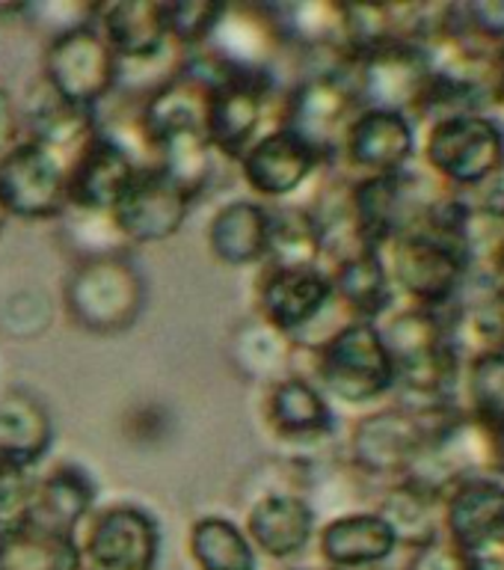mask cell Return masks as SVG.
<instances>
[{"mask_svg": "<svg viewBox=\"0 0 504 570\" xmlns=\"http://www.w3.org/2000/svg\"><path fill=\"white\" fill-rule=\"evenodd\" d=\"M309 354V374L324 395L338 404L363 407L389 399L395 392V365L372 321H342L320 336Z\"/></svg>", "mask_w": 504, "mask_h": 570, "instance_id": "7a4b0ae2", "label": "cell"}, {"mask_svg": "<svg viewBox=\"0 0 504 570\" xmlns=\"http://www.w3.org/2000/svg\"><path fill=\"white\" fill-rule=\"evenodd\" d=\"M194 203L155 167H140L110 212L116 232L128 247H151L176 238Z\"/></svg>", "mask_w": 504, "mask_h": 570, "instance_id": "ffe728a7", "label": "cell"}, {"mask_svg": "<svg viewBox=\"0 0 504 570\" xmlns=\"http://www.w3.org/2000/svg\"><path fill=\"white\" fill-rule=\"evenodd\" d=\"M443 538L463 552L504 538V479H472L443 499Z\"/></svg>", "mask_w": 504, "mask_h": 570, "instance_id": "cb8c5ba5", "label": "cell"}, {"mask_svg": "<svg viewBox=\"0 0 504 570\" xmlns=\"http://www.w3.org/2000/svg\"><path fill=\"white\" fill-rule=\"evenodd\" d=\"M404 570H472L470 552H463L461 547H454L452 541L439 538V541L409 552Z\"/></svg>", "mask_w": 504, "mask_h": 570, "instance_id": "ab89813d", "label": "cell"}, {"mask_svg": "<svg viewBox=\"0 0 504 570\" xmlns=\"http://www.w3.org/2000/svg\"><path fill=\"white\" fill-rule=\"evenodd\" d=\"M461 404L490 425L504 422V354H481L463 360Z\"/></svg>", "mask_w": 504, "mask_h": 570, "instance_id": "d590c367", "label": "cell"}, {"mask_svg": "<svg viewBox=\"0 0 504 570\" xmlns=\"http://www.w3.org/2000/svg\"><path fill=\"white\" fill-rule=\"evenodd\" d=\"M39 80L66 105L92 114L116 96L119 60L92 24V16L53 30L42 51Z\"/></svg>", "mask_w": 504, "mask_h": 570, "instance_id": "8992f818", "label": "cell"}, {"mask_svg": "<svg viewBox=\"0 0 504 570\" xmlns=\"http://www.w3.org/2000/svg\"><path fill=\"white\" fill-rule=\"evenodd\" d=\"M7 220H9L7 212H3V208H0V229H3V226H7Z\"/></svg>", "mask_w": 504, "mask_h": 570, "instance_id": "7dc6e473", "label": "cell"}, {"mask_svg": "<svg viewBox=\"0 0 504 570\" xmlns=\"http://www.w3.org/2000/svg\"><path fill=\"white\" fill-rule=\"evenodd\" d=\"M448 407H413V404H386L368 410L356 419L345 443V463L359 479L389 481L404 479L425 452L427 436Z\"/></svg>", "mask_w": 504, "mask_h": 570, "instance_id": "277c9868", "label": "cell"}, {"mask_svg": "<svg viewBox=\"0 0 504 570\" xmlns=\"http://www.w3.org/2000/svg\"><path fill=\"white\" fill-rule=\"evenodd\" d=\"M490 271L498 285H504V232L496 238L493 249H490Z\"/></svg>", "mask_w": 504, "mask_h": 570, "instance_id": "7bdbcfd3", "label": "cell"}, {"mask_svg": "<svg viewBox=\"0 0 504 570\" xmlns=\"http://www.w3.org/2000/svg\"><path fill=\"white\" fill-rule=\"evenodd\" d=\"M333 283V301L345 321H377L395 309V288H392L389 267L383 249H356L327 265Z\"/></svg>", "mask_w": 504, "mask_h": 570, "instance_id": "d4e9b609", "label": "cell"}, {"mask_svg": "<svg viewBox=\"0 0 504 570\" xmlns=\"http://www.w3.org/2000/svg\"><path fill=\"white\" fill-rule=\"evenodd\" d=\"M164 532L146 505H98L78 532L83 570H158Z\"/></svg>", "mask_w": 504, "mask_h": 570, "instance_id": "7c38bea8", "label": "cell"}, {"mask_svg": "<svg viewBox=\"0 0 504 570\" xmlns=\"http://www.w3.org/2000/svg\"><path fill=\"white\" fill-rule=\"evenodd\" d=\"M448 27L470 36L490 51H498V48H504V0L448 3Z\"/></svg>", "mask_w": 504, "mask_h": 570, "instance_id": "74e56055", "label": "cell"}, {"mask_svg": "<svg viewBox=\"0 0 504 570\" xmlns=\"http://www.w3.org/2000/svg\"><path fill=\"white\" fill-rule=\"evenodd\" d=\"M140 164L116 140L96 134L69 158V212L110 214L137 176Z\"/></svg>", "mask_w": 504, "mask_h": 570, "instance_id": "44dd1931", "label": "cell"}, {"mask_svg": "<svg viewBox=\"0 0 504 570\" xmlns=\"http://www.w3.org/2000/svg\"><path fill=\"white\" fill-rule=\"evenodd\" d=\"M475 249L413 229L383 247L395 297L422 309H452L466 292Z\"/></svg>", "mask_w": 504, "mask_h": 570, "instance_id": "5b68a950", "label": "cell"}, {"mask_svg": "<svg viewBox=\"0 0 504 570\" xmlns=\"http://www.w3.org/2000/svg\"><path fill=\"white\" fill-rule=\"evenodd\" d=\"M217 164L220 158L214 155L202 128H176L151 142V167L172 181L194 205L214 185Z\"/></svg>", "mask_w": 504, "mask_h": 570, "instance_id": "4dcf8cb0", "label": "cell"}, {"mask_svg": "<svg viewBox=\"0 0 504 570\" xmlns=\"http://www.w3.org/2000/svg\"><path fill=\"white\" fill-rule=\"evenodd\" d=\"M359 110L363 107L350 83V75L345 66H336V69L306 71L288 87H283V96L276 101L274 125H283L303 137L329 167H336L338 142Z\"/></svg>", "mask_w": 504, "mask_h": 570, "instance_id": "9c48e42d", "label": "cell"}, {"mask_svg": "<svg viewBox=\"0 0 504 570\" xmlns=\"http://www.w3.org/2000/svg\"><path fill=\"white\" fill-rule=\"evenodd\" d=\"M247 532L258 559L291 564L309 550L318 534V508L312 499L291 490H258L244 511Z\"/></svg>", "mask_w": 504, "mask_h": 570, "instance_id": "d6986e66", "label": "cell"}, {"mask_svg": "<svg viewBox=\"0 0 504 570\" xmlns=\"http://www.w3.org/2000/svg\"><path fill=\"white\" fill-rule=\"evenodd\" d=\"M187 556L196 570H258V556L238 520L226 514L196 517L187 529Z\"/></svg>", "mask_w": 504, "mask_h": 570, "instance_id": "d6a6232c", "label": "cell"}, {"mask_svg": "<svg viewBox=\"0 0 504 570\" xmlns=\"http://www.w3.org/2000/svg\"><path fill=\"white\" fill-rule=\"evenodd\" d=\"M53 445V419L24 390L0 395V463L36 470Z\"/></svg>", "mask_w": 504, "mask_h": 570, "instance_id": "f1b7e54d", "label": "cell"}, {"mask_svg": "<svg viewBox=\"0 0 504 570\" xmlns=\"http://www.w3.org/2000/svg\"><path fill=\"white\" fill-rule=\"evenodd\" d=\"M493 105L504 107V48L496 51V69H493Z\"/></svg>", "mask_w": 504, "mask_h": 570, "instance_id": "ee69618b", "label": "cell"}, {"mask_svg": "<svg viewBox=\"0 0 504 570\" xmlns=\"http://www.w3.org/2000/svg\"><path fill=\"white\" fill-rule=\"evenodd\" d=\"M359 107L389 110L418 122L427 96V53L422 45L386 42L359 53L345 66Z\"/></svg>", "mask_w": 504, "mask_h": 570, "instance_id": "4fadbf2b", "label": "cell"}, {"mask_svg": "<svg viewBox=\"0 0 504 570\" xmlns=\"http://www.w3.org/2000/svg\"><path fill=\"white\" fill-rule=\"evenodd\" d=\"M466 196H470L472 212H475L478 220H490L504 226V167L498 169V173H493L484 185L470 190Z\"/></svg>", "mask_w": 504, "mask_h": 570, "instance_id": "60d3db41", "label": "cell"}, {"mask_svg": "<svg viewBox=\"0 0 504 570\" xmlns=\"http://www.w3.org/2000/svg\"><path fill=\"white\" fill-rule=\"evenodd\" d=\"M92 24L119 60V78L142 69H178L185 53L169 39L164 0L92 3Z\"/></svg>", "mask_w": 504, "mask_h": 570, "instance_id": "5bb4252c", "label": "cell"}, {"mask_svg": "<svg viewBox=\"0 0 504 570\" xmlns=\"http://www.w3.org/2000/svg\"><path fill=\"white\" fill-rule=\"evenodd\" d=\"M96 508L98 481L92 479V472L75 461H60L42 475H36L27 523L66 538H78Z\"/></svg>", "mask_w": 504, "mask_h": 570, "instance_id": "603a6c76", "label": "cell"}, {"mask_svg": "<svg viewBox=\"0 0 504 570\" xmlns=\"http://www.w3.org/2000/svg\"><path fill=\"white\" fill-rule=\"evenodd\" d=\"M496 431H498V445H502V454H504V422L502 425H496Z\"/></svg>", "mask_w": 504, "mask_h": 570, "instance_id": "f6af8a7d", "label": "cell"}, {"mask_svg": "<svg viewBox=\"0 0 504 570\" xmlns=\"http://www.w3.org/2000/svg\"><path fill=\"white\" fill-rule=\"evenodd\" d=\"M164 7H167L169 39L181 53L205 48L223 12V3L211 0H164Z\"/></svg>", "mask_w": 504, "mask_h": 570, "instance_id": "8d00e7d4", "label": "cell"}, {"mask_svg": "<svg viewBox=\"0 0 504 570\" xmlns=\"http://www.w3.org/2000/svg\"><path fill=\"white\" fill-rule=\"evenodd\" d=\"M416 155L418 131L409 116L363 107L338 142L336 167H345L350 178L392 176L413 167Z\"/></svg>", "mask_w": 504, "mask_h": 570, "instance_id": "e0dca14e", "label": "cell"}, {"mask_svg": "<svg viewBox=\"0 0 504 570\" xmlns=\"http://www.w3.org/2000/svg\"><path fill=\"white\" fill-rule=\"evenodd\" d=\"M214 62L220 66V78L208 92L205 137L217 158L238 164L240 155L274 125L283 83L279 75L270 71H238L223 66L220 60Z\"/></svg>", "mask_w": 504, "mask_h": 570, "instance_id": "52a82bcc", "label": "cell"}, {"mask_svg": "<svg viewBox=\"0 0 504 570\" xmlns=\"http://www.w3.org/2000/svg\"><path fill=\"white\" fill-rule=\"evenodd\" d=\"M300 354L303 347L291 336H285L256 315L240 321L229 336V363L240 377L258 383L261 390L285 374L303 372Z\"/></svg>", "mask_w": 504, "mask_h": 570, "instance_id": "4316f807", "label": "cell"}, {"mask_svg": "<svg viewBox=\"0 0 504 570\" xmlns=\"http://www.w3.org/2000/svg\"><path fill=\"white\" fill-rule=\"evenodd\" d=\"M36 470L0 463V532L27 520L33 502Z\"/></svg>", "mask_w": 504, "mask_h": 570, "instance_id": "f35d334b", "label": "cell"}, {"mask_svg": "<svg viewBox=\"0 0 504 570\" xmlns=\"http://www.w3.org/2000/svg\"><path fill=\"white\" fill-rule=\"evenodd\" d=\"M327 570L383 568L398 552V541L374 508L342 511L318 525L315 543Z\"/></svg>", "mask_w": 504, "mask_h": 570, "instance_id": "7402d4cb", "label": "cell"}, {"mask_svg": "<svg viewBox=\"0 0 504 570\" xmlns=\"http://www.w3.org/2000/svg\"><path fill=\"white\" fill-rule=\"evenodd\" d=\"M261 265L324 267V235L309 205H267V256Z\"/></svg>", "mask_w": 504, "mask_h": 570, "instance_id": "1f68e13d", "label": "cell"}, {"mask_svg": "<svg viewBox=\"0 0 504 570\" xmlns=\"http://www.w3.org/2000/svg\"><path fill=\"white\" fill-rule=\"evenodd\" d=\"M205 244L217 265L258 267L267 256V205L247 196L229 199L208 220Z\"/></svg>", "mask_w": 504, "mask_h": 570, "instance_id": "484cf974", "label": "cell"}, {"mask_svg": "<svg viewBox=\"0 0 504 570\" xmlns=\"http://www.w3.org/2000/svg\"><path fill=\"white\" fill-rule=\"evenodd\" d=\"M324 570H327V568H324ZM372 570H383V568H372Z\"/></svg>", "mask_w": 504, "mask_h": 570, "instance_id": "c3c4849f", "label": "cell"}, {"mask_svg": "<svg viewBox=\"0 0 504 570\" xmlns=\"http://www.w3.org/2000/svg\"><path fill=\"white\" fill-rule=\"evenodd\" d=\"M149 301L146 276L128 253L78 258L62 279V309L89 336H122Z\"/></svg>", "mask_w": 504, "mask_h": 570, "instance_id": "3957f363", "label": "cell"}, {"mask_svg": "<svg viewBox=\"0 0 504 570\" xmlns=\"http://www.w3.org/2000/svg\"><path fill=\"white\" fill-rule=\"evenodd\" d=\"M427 176L470 194L504 167V125L490 114H454L427 122L418 142Z\"/></svg>", "mask_w": 504, "mask_h": 570, "instance_id": "ba28073f", "label": "cell"}, {"mask_svg": "<svg viewBox=\"0 0 504 570\" xmlns=\"http://www.w3.org/2000/svg\"><path fill=\"white\" fill-rule=\"evenodd\" d=\"M443 190V185L427 173L409 167L392 176L350 178L347 203L354 235L363 247L383 249L404 232L418 229L427 205Z\"/></svg>", "mask_w": 504, "mask_h": 570, "instance_id": "30bf717a", "label": "cell"}, {"mask_svg": "<svg viewBox=\"0 0 504 570\" xmlns=\"http://www.w3.org/2000/svg\"><path fill=\"white\" fill-rule=\"evenodd\" d=\"M374 511L392 529L398 550L413 552L443 538V497L416 481H389Z\"/></svg>", "mask_w": 504, "mask_h": 570, "instance_id": "83f0119b", "label": "cell"}, {"mask_svg": "<svg viewBox=\"0 0 504 570\" xmlns=\"http://www.w3.org/2000/svg\"><path fill=\"white\" fill-rule=\"evenodd\" d=\"M253 309L256 318L303 345L306 333L318 327V321L327 318L329 312H336L327 267L258 265Z\"/></svg>", "mask_w": 504, "mask_h": 570, "instance_id": "9a60e30c", "label": "cell"}, {"mask_svg": "<svg viewBox=\"0 0 504 570\" xmlns=\"http://www.w3.org/2000/svg\"><path fill=\"white\" fill-rule=\"evenodd\" d=\"M0 570H83L78 538L48 532L33 523L0 532Z\"/></svg>", "mask_w": 504, "mask_h": 570, "instance_id": "e575fe53", "label": "cell"}, {"mask_svg": "<svg viewBox=\"0 0 504 570\" xmlns=\"http://www.w3.org/2000/svg\"><path fill=\"white\" fill-rule=\"evenodd\" d=\"M0 208L9 220H60L69 212V158L21 137L0 155Z\"/></svg>", "mask_w": 504, "mask_h": 570, "instance_id": "8fae6325", "label": "cell"}, {"mask_svg": "<svg viewBox=\"0 0 504 570\" xmlns=\"http://www.w3.org/2000/svg\"><path fill=\"white\" fill-rule=\"evenodd\" d=\"M283 570H324V568H303V564H285Z\"/></svg>", "mask_w": 504, "mask_h": 570, "instance_id": "bcb514c9", "label": "cell"}, {"mask_svg": "<svg viewBox=\"0 0 504 570\" xmlns=\"http://www.w3.org/2000/svg\"><path fill=\"white\" fill-rule=\"evenodd\" d=\"M452 336L463 360L481 354H504V285L481 288L472 297H457L452 306Z\"/></svg>", "mask_w": 504, "mask_h": 570, "instance_id": "836d02e7", "label": "cell"}, {"mask_svg": "<svg viewBox=\"0 0 504 570\" xmlns=\"http://www.w3.org/2000/svg\"><path fill=\"white\" fill-rule=\"evenodd\" d=\"M395 365V392L413 407L461 404L463 354L452 336V309L401 303L377 321Z\"/></svg>", "mask_w": 504, "mask_h": 570, "instance_id": "6da1fadb", "label": "cell"}, {"mask_svg": "<svg viewBox=\"0 0 504 570\" xmlns=\"http://www.w3.org/2000/svg\"><path fill=\"white\" fill-rule=\"evenodd\" d=\"M21 140V110L7 83H0V155Z\"/></svg>", "mask_w": 504, "mask_h": 570, "instance_id": "b9f144b4", "label": "cell"}, {"mask_svg": "<svg viewBox=\"0 0 504 570\" xmlns=\"http://www.w3.org/2000/svg\"><path fill=\"white\" fill-rule=\"evenodd\" d=\"M261 422L270 434L294 452H312L336 434V410L318 383L306 372H294L265 386Z\"/></svg>", "mask_w": 504, "mask_h": 570, "instance_id": "ac0fdd59", "label": "cell"}, {"mask_svg": "<svg viewBox=\"0 0 504 570\" xmlns=\"http://www.w3.org/2000/svg\"><path fill=\"white\" fill-rule=\"evenodd\" d=\"M240 181L253 190V199L265 205L291 203L306 185L329 167L309 142L283 125H270L238 158Z\"/></svg>", "mask_w": 504, "mask_h": 570, "instance_id": "2e32d148", "label": "cell"}, {"mask_svg": "<svg viewBox=\"0 0 504 570\" xmlns=\"http://www.w3.org/2000/svg\"><path fill=\"white\" fill-rule=\"evenodd\" d=\"M98 114L66 105L42 80H36L21 110V137L51 146L71 158L96 134Z\"/></svg>", "mask_w": 504, "mask_h": 570, "instance_id": "f546056e", "label": "cell"}]
</instances>
